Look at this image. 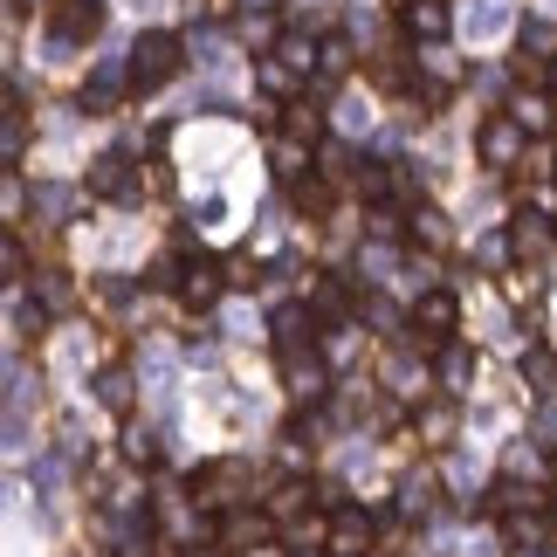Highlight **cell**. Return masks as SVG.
<instances>
[{"label":"cell","mask_w":557,"mask_h":557,"mask_svg":"<svg viewBox=\"0 0 557 557\" xmlns=\"http://www.w3.org/2000/svg\"><path fill=\"white\" fill-rule=\"evenodd\" d=\"M186 70V41L180 35H165V28H152V35H138L132 41V62H124V90L132 97H152V90H165Z\"/></svg>","instance_id":"6da1fadb"},{"label":"cell","mask_w":557,"mask_h":557,"mask_svg":"<svg viewBox=\"0 0 557 557\" xmlns=\"http://www.w3.org/2000/svg\"><path fill=\"white\" fill-rule=\"evenodd\" d=\"M455 324H461V304L447 289H420V304H413V345L420 351H441L447 337H455Z\"/></svg>","instance_id":"7a4b0ae2"},{"label":"cell","mask_w":557,"mask_h":557,"mask_svg":"<svg viewBox=\"0 0 557 557\" xmlns=\"http://www.w3.org/2000/svg\"><path fill=\"white\" fill-rule=\"evenodd\" d=\"M221 262H207V255H180V283H173V296L186 310H213L221 304Z\"/></svg>","instance_id":"3957f363"},{"label":"cell","mask_w":557,"mask_h":557,"mask_svg":"<svg viewBox=\"0 0 557 557\" xmlns=\"http://www.w3.org/2000/svg\"><path fill=\"white\" fill-rule=\"evenodd\" d=\"M49 28H55L62 49L97 41V35H103V0H55V8H49Z\"/></svg>","instance_id":"277c9868"},{"label":"cell","mask_w":557,"mask_h":557,"mask_svg":"<svg viewBox=\"0 0 557 557\" xmlns=\"http://www.w3.org/2000/svg\"><path fill=\"white\" fill-rule=\"evenodd\" d=\"M90 193L97 200H138V165H132V152H103L97 165H90Z\"/></svg>","instance_id":"5b68a950"},{"label":"cell","mask_w":557,"mask_h":557,"mask_svg":"<svg viewBox=\"0 0 557 557\" xmlns=\"http://www.w3.org/2000/svg\"><path fill=\"white\" fill-rule=\"evenodd\" d=\"M283 385H289L296 399H324V393H331V366H324L310 345H304V351H283Z\"/></svg>","instance_id":"8992f818"},{"label":"cell","mask_w":557,"mask_h":557,"mask_svg":"<svg viewBox=\"0 0 557 557\" xmlns=\"http://www.w3.org/2000/svg\"><path fill=\"white\" fill-rule=\"evenodd\" d=\"M475 152H482V165H517V159H523V132H517V117H482Z\"/></svg>","instance_id":"52a82bcc"},{"label":"cell","mask_w":557,"mask_h":557,"mask_svg":"<svg viewBox=\"0 0 557 557\" xmlns=\"http://www.w3.org/2000/svg\"><path fill=\"white\" fill-rule=\"evenodd\" d=\"M455 21H447V0H399V35L406 41H441Z\"/></svg>","instance_id":"ba28073f"},{"label":"cell","mask_w":557,"mask_h":557,"mask_svg":"<svg viewBox=\"0 0 557 557\" xmlns=\"http://www.w3.org/2000/svg\"><path fill=\"white\" fill-rule=\"evenodd\" d=\"M372 517H366V509H351V503H337L331 509V550L337 557H366V544H372Z\"/></svg>","instance_id":"9c48e42d"},{"label":"cell","mask_w":557,"mask_h":557,"mask_svg":"<svg viewBox=\"0 0 557 557\" xmlns=\"http://www.w3.org/2000/svg\"><path fill=\"white\" fill-rule=\"evenodd\" d=\"M310 317H317V331H345V317H351V289H345V275H324V283H310Z\"/></svg>","instance_id":"30bf717a"},{"label":"cell","mask_w":557,"mask_h":557,"mask_svg":"<svg viewBox=\"0 0 557 557\" xmlns=\"http://www.w3.org/2000/svg\"><path fill=\"white\" fill-rule=\"evenodd\" d=\"M269 331H275V345H283V351H304L310 337H317V317H310V304H283V310L269 317Z\"/></svg>","instance_id":"8fae6325"},{"label":"cell","mask_w":557,"mask_h":557,"mask_svg":"<svg viewBox=\"0 0 557 557\" xmlns=\"http://www.w3.org/2000/svg\"><path fill=\"white\" fill-rule=\"evenodd\" d=\"M213 530H221L234 550H255V544H262L269 530H275V517H269V509H234V517H227V523H213Z\"/></svg>","instance_id":"7c38bea8"},{"label":"cell","mask_w":557,"mask_h":557,"mask_svg":"<svg viewBox=\"0 0 557 557\" xmlns=\"http://www.w3.org/2000/svg\"><path fill=\"white\" fill-rule=\"evenodd\" d=\"M117 97H124V70H117V62H103V70H97L90 83H83V111H90V117H103Z\"/></svg>","instance_id":"4fadbf2b"},{"label":"cell","mask_w":557,"mask_h":557,"mask_svg":"<svg viewBox=\"0 0 557 557\" xmlns=\"http://www.w3.org/2000/svg\"><path fill=\"white\" fill-rule=\"evenodd\" d=\"M275 132H283V138H317V132H324V111H317L310 97H296V103H283Z\"/></svg>","instance_id":"5bb4252c"},{"label":"cell","mask_w":557,"mask_h":557,"mask_svg":"<svg viewBox=\"0 0 557 557\" xmlns=\"http://www.w3.org/2000/svg\"><path fill=\"white\" fill-rule=\"evenodd\" d=\"M544 248H550V227L537 221V213H517V221H509V255L530 262V255H544Z\"/></svg>","instance_id":"9a60e30c"},{"label":"cell","mask_w":557,"mask_h":557,"mask_svg":"<svg viewBox=\"0 0 557 557\" xmlns=\"http://www.w3.org/2000/svg\"><path fill=\"white\" fill-rule=\"evenodd\" d=\"M468 379H475V351H468V345H441V385H447V393H468Z\"/></svg>","instance_id":"2e32d148"},{"label":"cell","mask_w":557,"mask_h":557,"mask_svg":"<svg viewBox=\"0 0 557 557\" xmlns=\"http://www.w3.org/2000/svg\"><path fill=\"white\" fill-rule=\"evenodd\" d=\"M97 399L111 406V413H132V372H124V366H103L97 372Z\"/></svg>","instance_id":"e0dca14e"},{"label":"cell","mask_w":557,"mask_h":557,"mask_svg":"<svg viewBox=\"0 0 557 557\" xmlns=\"http://www.w3.org/2000/svg\"><path fill=\"white\" fill-rule=\"evenodd\" d=\"M255 83H262L269 97H296V70H289V62H275V55H255Z\"/></svg>","instance_id":"ac0fdd59"},{"label":"cell","mask_w":557,"mask_h":557,"mask_svg":"<svg viewBox=\"0 0 557 557\" xmlns=\"http://www.w3.org/2000/svg\"><path fill=\"white\" fill-rule=\"evenodd\" d=\"M509 117H517L523 138H530V132H537V138L550 132V103H544V97H517V103H509Z\"/></svg>","instance_id":"d6986e66"},{"label":"cell","mask_w":557,"mask_h":557,"mask_svg":"<svg viewBox=\"0 0 557 557\" xmlns=\"http://www.w3.org/2000/svg\"><path fill=\"white\" fill-rule=\"evenodd\" d=\"M21 145H28V111L14 103V111H0V165H8Z\"/></svg>","instance_id":"ffe728a7"},{"label":"cell","mask_w":557,"mask_h":557,"mask_svg":"<svg viewBox=\"0 0 557 557\" xmlns=\"http://www.w3.org/2000/svg\"><path fill=\"white\" fill-rule=\"evenodd\" d=\"M523 379H530V393H550V385H557V351H523Z\"/></svg>","instance_id":"44dd1931"},{"label":"cell","mask_w":557,"mask_h":557,"mask_svg":"<svg viewBox=\"0 0 557 557\" xmlns=\"http://www.w3.org/2000/svg\"><path fill=\"white\" fill-rule=\"evenodd\" d=\"M310 496H317V488H310V482H296V475H289V482H275V496H269V517H296V509H304Z\"/></svg>","instance_id":"7402d4cb"},{"label":"cell","mask_w":557,"mask_h":557,"mask_svg":"<svg viewBox=\"0 0 557 557\" xmlns=\"http://www.w3.org/2000/svg\"><path fill=\"white\" fill-rule=\"evenodd\" d=\"M289 200L304 213H331V180H289Z\"/></svg>","instance_id":"603a6c76"},{"label":"cell","mask_w":557,"mask_h":557,"mask_svg":"<svg viewBox=\"0 0 557 557\" xmlns=\"http://www.w3.org/2000/svg\"><path fill=\"white\" fill-rule=\"evenodd\" d=\"M544 530H550V523L537 517V503H530V517H509V523H503V537L523 550V544H544Z\"/></svg>","instance_id":"cb8c5ba5"},{"label":"cell","mask_w":557,"mask_h":557,"mask_svg":"<svg viewBox=\"0 0 557 557\" xmlns=\"http://www.w3.org/2000/svg\"><path fill=\"white\" fill-rule=\"evenodd\" d=\"M317 70H324V83H337V76H345L351 70V41H324V49H317Z\"/></svg>","instance_id":"d4e9b609"},{"label":"cell","mask_w":557,"mask_h":557,"mask_svg":"<svg viewBox=\"0 0 557 557\" xmlns=\"http://www.w3.org/2000/svg\"><path fill=\"white\" fill-rule=\"evenodd\" d=\"M21 269H28V248H21L14 234H0V289L21 283Z\"/></svg>","instance_id":"484cf974"},{"label":"cell","mask_w":557,"mask_h":557,"mask_svg":"<svg viewBox=\"0 0 557 557\" xmlns=\"http://www.w3.org/2000/svg\"><path fill=\"white\" fill-rule=\"evenodd\" d=\"M420 434H426V441H447V434H455V406H441V399L420 406Z\"/></svg>","instance_id":"4316f807"},{"label":"cell","mask_w":557,"mask_h":557,"mask_svg":"<svg viewBox=\"0 0 557 557\" xmlns=\"http://www.w3.org/2000/svg\"><path fill=\"white\" fill-rule=\"evenodd\" d=\"M366 317L379 324V337H399V310L385 304V296H366Z\"/></svg>","instance_id":"83f0119b"},{"label":"cell","mask_w":557,"mask_h":557,"mask_svg":"<svg viewBox=\"0 0 557 557\" xmlns=\"http://www.w3.org/2000/svg\"><path fill=\"white\" fill-rule=\"evenodd\" d=\"M509 76H517V83H544V55H517V62H509Z\"/></svg>","instance_id":"f1b7e54d"},{"label":"cell","mask_w":557,"mask_h":557,"mask_svg":"<svg viewBox=\"0 0 557 557\" xmlns=\"http://www.w3.org/2000/svg\"><path fill=\"white\" fill-rule=\"evenodd\" d=\"M14 207H21V186H14L8 173H0V221H8V213H14Z\"/></svg>","instance_id":"f546056e"},{"label":"cell","mask_w":557,"mask_h":557,"mask_svg":"<svg viewBox=\"0 0 557 557\" xmlns=\"http://www.w3.org/2000/svg\"><path fill=\"white\" fill-rule=\"evenodd\" d=\"M324 173H331V180L351 173V152H345V145H331V152H324Z\"/></svg>","instance_id":"4dcf8cb0"},{"label":"cell","mask_w":557,"mask_h":557,"mask_svg":"<svg viewBox=\"0 0 557 557\" xmlns=\"http://www.w3.org/2000/svg\"><path fill=\"white\" fill-rule=\"evenodd\" d=\"M544 83H550V90H557V55H550V62H544Z\"/></svg>","instance_id":"1f68e13d"},{"label":"cell","mask_w":557,"mask_h":557,"mask_svg":"<svg viewBox=\"0 0 557 557\" xmlns=\"http://www.w3.org/2000/svg\"><path fill=\"white\" fill-rule=\"evenodd\" d=\"M550 173H557V165H550Z\"/></svg>","instance_id":"d6a6232c"}]
</instances>
